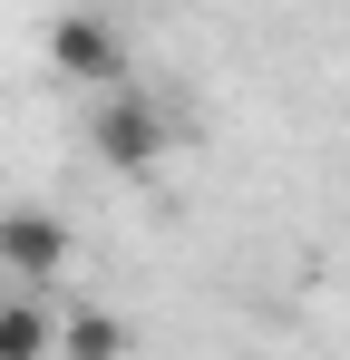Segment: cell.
Wrapping results in <instances>:
<instances>
[{
	"label": "cell",
	"instance_id": "1",
	"mask_svg": "<svg viewBox=\"0 0 350 360\" xmlns=\"http://www.w3.org/2000/svg\"><path fill=\"white\" fill-rule=\"evenodd\" d=\"M88 146H98V166H117V176H146V166H166L175 117L156 98H136V88H108V98L88 108Z\"/></svg>",
	"mask_w": 350,
	"mask_h": 360
},
{
	"label": "cell",
	"instance_id": "2",
	"mask_svg": "<svg viewBox=\"0 0 350 360\" xmlns=\"http://www.w3.org/2000/svg\"><path fill=\"white\" fill-rule=\"evenodd\" d=\"M49 68L68 88H98V98H108V88H127V39H117L98 10H68L49 30Z\"/></svg>",
	"mask_w": 350,
	"mask_h": 360
},
{
	"label": "cell",
	"instance_id": "3",
	"mask_svg": "<svg viewBox=\"0 0 350 360\" xmlns=\"http://www.w3.org/2000/svg\"><path fill=\"white\" fill-rule=\"evenodd\" d=\"M0 273L30 283V292L68 273V224H58L49 205H10V214H0Z\"/></svg>",
	"mask_w": 350,
	"mask_h": 360
},
{
	"label": "cell",
	"instance_id": "4",
	"mask_svg": "<svg viewBox=\"0 0 350 360\" xmlns=\"http://www.w3.org/2000/svg\"><path fill=\"white\" fill-rule=\"evenodd\" d=\"M49 351H58V321L30 302V283L0 292V360H49Z\"/></svg>",
	"mask_w": 350,
	"mask_h": 360
},
{
	"label": "cell",
	"instance_id": "5",
	"mask_svg": "<svg viewBox=\"0 0 350 360\" xmlns=\"http://www.w3.org/2000/svg\"><path fill=\"white\" fill-rule=\"evenodd\" d=\"M58 351H68V360H127V321L88 302V311H68V321H58Z\"/></svg>",
	"mask_w": 350,
	"mask_h": 360
}]
</instances>
